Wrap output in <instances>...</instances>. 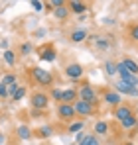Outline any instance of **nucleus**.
Listing matches in <instances>:
<instances>
[{
  "label": "nucleus",
  "mask_w": 138,
  "mask_h": 145,
  "mask_svg": "<svg viewBox=\"0 0 138 145\" xmlns=\"http://www.w3.org/2000/svg\"><path fill=\"white\" fill-rule=\"evenodd\" d=\"M16 137H18V139H22V141H28V139H32V137H34V131H32V127H30V125L20 123V125L16 127Z\"/></svg>",
  "instance_id": "15"
},
{
  "label": "nucleus",
  "mask_w": 138,
  "mask_h": 145,
  "mask_svg": "<svg viewBox=\"0 0 138 145\" xmlns=\"http://www.w3.org/2000/svg\"><path fill=\"white\" fill-rule=\"evenodd\" d=\"M65 76L71 78V80H79V78H83V74H85V67L81 65V63H67L65 65Z\"/></svg>",
  "instance_id": "6"
},
{
  "label": "nucleus",
  "mask_w": 138,
  "mask_h": 145,
  "mask_svg": "<svg viewBox=\"0 0 138 145\" xmlns=\"http://www.w3.org/2000/svg\"><path fill=\"white\" fill-rule=\"evenodd\" d=\"M113 90H116L120 96H130V98H138V86H130V84H126V82H122L120 78L115 80V84H113Z\"/></svg>",
  "instance_id": "4"
},
{
  "label": "nucleus",
  "mask_w": 138,
  "mask_h": 145,
  "mask_svg": "<svg viewBox=\"0 0 138 145\" xmlns=\"http://www.w3.org/2000/svg\"><path fill=\"white\" fill-rule=\"evenodd\" d=\"M44 35H46L44 29H38V31H36V37H44Z\"/></svg>",
  "instance_id": "36"
},
{
  "label": "nucleus",
  "mask_w": 138,
  "mask_h": 145,
  "mask_svg": "<svg viewBox=\"0 0 138 145\" xmlns=\"http://www.w3.org/2000/svg\"><path fill=\"white\" fill-rule=\"evenodd\" d=\"M109 123L107 121H103V120H99L97 123H95V127H93V133L95 135H109Z\"/></svg>",
  "instance_id": "18"
},
{
  "label": "nucleus",
  "mask_w": 138,
  "mask_h": 145,
  "mask_svg": "<svg viewBox=\"0 0 138 145\" xmlns=\"http://www.w3.org/2000/svg\"><path fill=\"white\" fill-rule=\"evenodd\" d=\"M120 63L124 65V69L128 72H132V74H138V63L134 59H130V57H122L120 59Z\"/></svg>",
  "instance_id": "17"
},
{
  "label": "nucleus",
  "mask_w": 138,
  "mask_h": 145,
  "mask_svg": "<svg viewBox=\"0 0 138 145\" xmlns=\"http://www.w3.org/2000/svg\"><path fill=\"white\" fill-rule=\"evenodd\" d=\"M103 100H105V104H109V106H113V108H116V106L122 104V96H120L116 90H113V88H107V90L103 92Z\"/></svg>",
  "instance_id": "9"
},
{
  "label": "nucleus",
  "mask_w": 138,
  "mask_h": 145,
  "mask_svg": "<svg viewBox=\"0 0 138 145\" xmlns=\"http://www.w3.org/2000/svg\"><path fill=\"white\" fill-rule=\"evenodd\" d=\"M120 127H122L124 131H136V127H138V118H136V116L126 118L124 121H120Z\"/></svg>",
  "instance_id": "16"
},
{
  "label": "nucleus",
  "mask_w": 138,
  "mask_h": 145,
  "mask_svg": "<svg viewBox=\"0 0 138 145\" xmlns=\"http://www.w3.org/2000/svg\"><path fill=\"white\" fill-rule=\"evenodd\" d=\"M51 98H53L55 102H59V104H61V98H63V90H61V88H51Z\"/></svg>",
  "instance_id": "27"
},
{
  "label": "nucleus",
  "mask_w": 138,
  "mask_h": 145,
  "mask_svg": "<svg viewBox=\"0 0 138 145\" xmlns=\"http://www.w3.org/2000/svg\"><path fill=\"white\" fill-rule=\"evenodd\" d=\"M4 143H6V133L0 131V145H4Z\"/></svg>",
  "instance_id": "35"
},
{
  "label": "nucleus",
  "mask_w": 138,
  "mask_h": 145,
  "mask_svg": "<svg viewBox=\"0 0 138 145\" xmlns=\"http://www.w3.org/2000/svg\"><path fill=\"white\" fill-rule=\"evenodd\" d=\"M67 8H69V12H71V14L83 16V14L87 12V8H89V6H87L85 2H81V0H71V2L67 4Z\"/></svg>",
  "instance_id": "13"
},
{
  "label": "nucleus",
  "mask_w": 138,
  "mask_h": 145,
  "mask_svg": "<svg viewBox=\"0 0 138 145\" xmlns=\"http://www.w3.org/2000/svg\"><path fill=\"white\" fill-rule=\"evenodd\" d=\"M73 108H75V114L79 116V118H89V116H93L95 114V104H89V102H83V100H75L73 102Z\"/></svg>",
  "instance_id": "3"
},
{
  "label": "nucleus",
  "mask_w": 138,
  "mask_h": 145,
  "mask_svg": "<svg viewBox=\"0 0 138 145\" xmlns=\"http://www.w3.org/2000/svg\"><path fill=\"white\" fill-rule=\"evenodd\" d=\"M69 145H75V143H69Z\"/></svg>",
  "instance_id": "39"
},
{
  "label": "nucleus",
  "mask_w": 138,
  "mask_h": 145,
  "mask_svg": "<svg viewBox=\"0 0 138 145\" xmlns=\"http://www.w3.org/2000/svg\"><path fill=\"white\" fill-rule=\"evenodd\" d=\"M38 57L42 59V61H46V63H53L55 59H57V51H55V47L53 45H44V47H40V51H38Z\"/></svg>",
  "instance_id": "8"
},
{
  "label": "nucleus",
  "mask_w": 138,
  "mask_h": 145,
  "mask_svg": "<svg viewBox=\"0 0 138 145\" xmlns=\"http://www.w3.org/2000/svg\"><path fill=\"white\" fill-rule=\"evenodd\" d=\"M30 4H32V8H34L36 12H42V10H44V6H46V2H42V0H32Z\"/></svg>",
  "instance_id": "30"
},
{
  "label": "nucleus",
  "mask_w": 138,
  "mask_h": 145,
  "mask_svg": "<svg viewBox=\"0 0 138 145\" xmlns=\"http://www.w3.org/2000/svg\"><path fill=\"white\" fill-rule=\"evenodd\" d=\"M26 92H28V90H26V86H20V90H18V92L12 96V100H14V102H20V100L26 96Z\"/></svg>",
  "instance_id": "29"
},
{
  "label": "nucleus",
  "mask_w": 138,
  "mask_h": 145,
  "mask_svg": "<svg viewBox=\"0 0 138 145\" xmlns=\"http://www.w3.org/2000/svg\"><path fill=\"white\" fill-rule=\"evenodd\" d=\"M2 57H4V63H6L8 67H14V65H16V53H14L12 49H6Z\"/></svg>",
  "instance_id": "22"
},
{
  "label": "nucleus",
  "mask_w": 138,
  "mask_h": 145,
  "mask_svg": "<svg viewBox=\"0 0 138 145\" xmlns=\"http://www.w3.org/2000/svg\"><path fill=\"white\" fill-rule=\"evenodd\" d=\"M32 78L38 82V84H42V86H51L53 84V80H55V76L51 74V71H47L44 67H32Z\"/></svg>",
  "instance_id": "1"
},
{
  "label": "nucleus",
  "mask_w": 138,
  "mask_h": 145,
  "mask_svg": "<svg viewBox=\"0 0 138 145\" xmlns=\"http://www.w3.org/2000/svg\"><path fill=\"white\" fill-rule=\"evenodd\" d=\"M124 145H134V143H132V141H126V143H124Z\"/></svg>",
  "instance_id": "38"
},
{
  "label": "nucleus",
  "mask_w": 138,
  "mask_h": 145,
  "mask_svg": "<svg viewBox=\"0 0 138 145\" xmlns=\"http://www.w3.org/2000/svg\"><path fill=\"white\" fill-rule=\"evenodd\" d=\"M85 137H87V135H85V129H83V131H77V133H75V145L81 143V141H83Z\"/></svg>",
  "instance_id": "34"
},
{
  "label": "nucleus",
  "mask_w": 138,
  "mask_h": 145,
  "mask_svg": "<svg viewBox=\"0 0 138 145\" xmlns=\"http://www.w3.org/2000/svg\"><path fill=\"white\" fill-rule=\"evenodd\" d=\"M4 145H8V143H4Z\"/></svg>",
  "instance_id": "40"
},
{
  "label": "nucleus",
  "mask_w": 138,
  "mask_h": 145,
  "mask_svg": "<svg viewBox=\"0 0 138 145\" xmlns=\"http://www.w3.org/2000/svg\"><path fill=\"white\" fill-rule=\"evenodd\" d=\"M0 98H2V100L10 98V96H8V86H4L2 82H0Z\"/></svg>",
  "instance_id": "33"
},
{
  "label": "nucleus",
  "mask_w": 138,
  "mask_h": 145,
  "mask_svg": "<svg viewBox=\"0 0 138 145\" xmlns=\"http://www.w3.org/2000/svg\"><path fill=\"white\" fill-rule=\"evenodd\" d=\"M128 35H130V39H132L134 43H138V22L130 25V29H128Z\"/></svg>",
  "instance_id": "26"
},
{
  "label": "nucleus",
  "mask_w": 138,
  "mask_h": 145,
  "mask_svg": "<svg viewBox=\"0 0 138 145\" xmlns=\"http://www.w3.org/2000/svg\"><path fill=\"white\" fill-rule=\"evenodd\" d=\"M113 116H115L118 121H124L126 118L134 116V110H132V106H128V104H120V106H116L115 110H113Z\"/></svg>",
  "instance_id": "10"
},
{
  "label": "nucleus",
  "mask_w": 138,
  "mask_h": 145,
  "mask_svg": "<svg viewBox=\"0 0 138 145\" xmlns=\"http://www.w3.org/2000/svg\"><path fill=\"white\" fill-rule=\"evenodd\" d=\"M53 133H55L53 125L46 123V125H42V127H38V129L34 131V137H38V139H49V137H51Z\"/></svg>",
  "instance_id": "14"
},
{
  "label": "nucleus",
  "mask_w": 138,
  "mask_h": 145,
  "mask_svg": "<svg viewBox=\"0 0 138 145\" xmlns=\"http://www.w3.org/2000/svg\"><path fill=\"white\" fill-rule=\"evenodd\" d=\"M105 72L109 76H115L116 74V61H105Z\"/></svg>",
  "instance_id": "25"
},
{
  "label": "nucleus",
  "mask_w": 138,
  "mask_h": 145,
  "mask_svg": "<svg viewBox=\"0 0 138 145\" xmlns=\"http://www.w3.org/2000/svg\"><path fill=\"white\" fill-rule=\"evenodd\" d=\"M0 47L6 51V49H8V39H6V41H2V43H0Z\"/></svg>",
  "instance_id": "37"
},
{
  "label": "nucleus",
  "mask_w": 138,
  "mask_h": 145,
  "mask_svg": "<svg viewBox=\"0 0 138 145\" xmlns=\"http://www.w3.org/2000/svg\"><path fill=\"white\" fill-rule=\"evenodd\" d=\"M0 82L4 84V86H10V84H14V82H18V78H16V74H12V72H6L2 78H0Z\"/></svg>",
  "instance_id": "23"
},
{
  "label": "nucleus",
  "mask_w": 138,
  "mask_h": 145,
  "mask_svg": "<svg viewBox=\"0 0 138 145\" xmlns=\"http://www.w3.org/2000/svg\"><path fill=\"white\" fill-rule=\"evenodd\" d=\"M30 104H32L34 110H42L44 112L47 106H49V96H47L46 92H34L30 96Z\"/></svg>",
  "instance_id": "7"
},
{
  "label": "nucleus",
  "mask_w": 138,
  "mask_h": 145,
  "mask_svg": "<svg viewBox=\"0 0 138 145\" xmlns=\"http://www.w3.org/2000/svg\"><path fill=\"white\" fill-rule=\"evenodd\" d=\"M75 100H77V88H65L61 102H63V104H73Z\"/></svg>",
  "instance_id": "19"
},
{
  "label": "nucleus",
  "mask_w": 138,
  "mask_h": 145,
  "mask_svg": "<svg viewBox=\"0 0 138 145\" xmlns=\"http://www.w3.org/2000/svg\"><path fill=\"white\" fill-rule=\"evenodd\" d=\"M65 4H67L65 0H51V2H49V6H51L53 10H55V8H61V6H65Z\"/></svg>",
  "instance_id": "32"
},
{
  "label": "nucleus",
  "mask_w": 138,
  "mask_h": 145,
  "mask_svg": "<svg viewBox=\"0 0 138 145\" xmlns=\"http://www.w3.org/2000/svg\"><path fill=\"white\" fill-rule=\"evenodd\" d=\"M83 129H85V121L83 120H77V121L67 123V133H77V131H83Z\"/></svg>",
  "instance_id": "21"
},
{
  "label": "nucleus",
  "mask_w": 138,
  "mask_h": 145,
  "mask_svg": "<svg viewBox=\"0 0 138 145\" xmlns=\"http://www.w3.org/2000/svg\"><path fill=\"white\" fill-rule=\"evenodd\" d=\"M77 145H101V139H99L95 133H91V135H87L81 143H77Z\"/></svg>",
  "instance_id": "24"
},
{
  "label": "nucleus",
  "mask_w": 138,
  "mask_h": 145,
  "mask_svg": "<svg viewBox=\"0 0 138 145\" xmlns=\"http://www.w3.org/2000/svg\"><path fill=\"white\" fill-rule=\"evenodd\" d=\"M57 118L61 121H67V123H71V121H75V118H77V114H75V108H73V104H59L57 106Z\"/></svg>",
  "instance_id": "5"
},
{
  "label": "nucleus",
  "mask_w": 138,
  "mask_h": 145,
  "mask_svg": "<svg viewBox=\"0 0 138 145\" xmlns=\"http://www.w3.org/2000/svg\"><path fill=\"white\" fill-rule=\"evenodd\" d=\"M89 41H91L97 49H101V51L111 49V41H109V37H105V35H89Z\"/></svg>",
  "instance_id": "12"
},
{
  "label": "nucleus",
  "mask_w": 138,
  "mask_h": 145,
  "mask_svg": "<svg viewBox=\"0 0 138 145\" xmlns=\"http://www.w3.org/2000/svg\"><path fill=\"white\" fill-rule=\"evenodd\" d=\"M20 86H22L20 82H14V84H10V86H8V96L12 98L14 94H16V92H18V90H20Z\"/></svg>",
  "instance_id": "31"
},
{
  "label": "nucleus",
  "mask_w": 138,
  "mask_h": 145,
  "mask_svg": "<svg viewBox=\"0 0 138 145\" xmlns=\"http://www.w3.org/2000/svg\"><path fill=\"white\" fill-rule=\"evenodd\" d=\"M69 14H71V12H69L67 4L61 6V8H55V10H53V18H55V20H67Z\"/></svg>",
  "instance_id": "20"
},
{
  "label": "nucleus",
  "mask_w": 138,
  "mask_h": 145,
  "mask_svg": "<svg viewBox=\"0 0 138 145\" xmlns=\"http://www.w3.org/2000/svg\"><path fill=\"white\" fill-rule=\"evenodd\" d=\"M69 39H71L73 43L89 41V29H85V27H77V29H73V31L69 33Z\"/></svg>",
  "instance_id": "11"
},
{
  "label": "nucleus",
  "mask_w": 138,
  "mask_h": 145,
  "mask_svg": "<svg viewBox=\"0 0 138 145\" xmlns=\"http://www.w3.org/2000/svg\"><path fill=\"white\" fill-rule=\"evenodd\" d=\"M32 43H30V41H24L22 45H20V53H22V55H30V53H32Z\"/></svg>",
  "instance_id": "28"
},
{
  "label": "nucleus",
  "mask_w": 138,
  "mask_h": 145,
  "mask_svg": "<svg viewBox=\"0 0 138 145\" xmlns=\"http://www.w3.org/2000/svg\"><path fill=\"white\" fill-rule=\"evenodd\" d=\"M77 98L83 100V102H89V104H95V106H97L99 94H97V90H95L93 84L85 82V84H79V88H77Z\"/></svg>",
  "instance_id": "2"
}]
</instances>
